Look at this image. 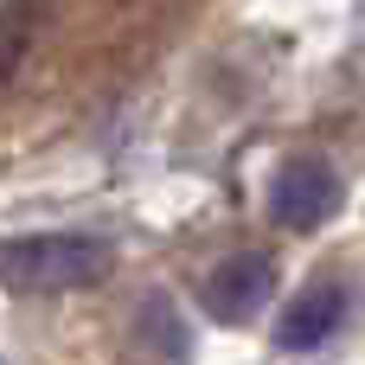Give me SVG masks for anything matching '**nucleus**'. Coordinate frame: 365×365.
<instances>
[{
	"mask_svg": "<svg viewBox=\"0 0 365 365\" xmlns=\"http://www.w3.org/2000/svg\"><path fill=\"white\" fill-rule=\"evenodd\" d=\"M199 295H205V314H212V321H231V327H237V321H250V314L276 295V263H269L263 250H237V257H225V263L205 276Z\"/></svg>",
	"mask_w": 365,
	"mask_h": 365,
	"instance_id": "obj_3",
	"label": "nucleus"
},
{
	"mask_svg": "<svg viewBox=\"0 0 365 365\" xmlns=\"http://www.w3.org/2000/svg\"><path fill=\"white\" fill-rule=\"evenodd\" d=\"M346 289L340 282H314V289H302L289 308H282V321H276V346H289V353H314L327 334H340V321H346Z\"/></svg>",
	"mask_w": 365,
	"mask_h": 365,
	"instance_id": "obj_4",
	"label": "nucleus"
},
{
	"mask_svg": "<svg viewBox=\"0 0 365 365\" xmlns=\"http://www.w3.org/2000/svg\"><path fill=\"white\" fill-rule=\"evenodd\" d=\"M141 321L154 327V353L186 359V327H180V314H167V302H148V308H141Z\"/></svg>",
	"mask_w": 365,
	"mask_h": 365,
	"instance_id": "obj_5",
	"label": "nucleus"
},
{
	"mask_svg": "<svg viewBox=\"0 0 365 365\" xmlns=\"http://www.w3.org/2000/svg\"><path fill=\"white\" fill-rule=\"evenodd\" d=\"M334 205H340V180H334L327 160H314V154L282 160L276 186H269V218L282 231H314V225L334 218Z\"/></svg>",
	"mask_w": 365,
	"mask_h": 365,
	"instance_id": "obj_2",
	"label": "nucleus"
},
{
	"mask_svg": "<svg viewBox=\"0 0 365 365\" xmlns=\"http://www.w3.org/2000/svg\"><path fill=\"white\" fill-rule=\"evenodd\" d=\"M115 269L109 237L90 231H51V237H19L0 244V282L26 295H58V289H90Z\"/></svg>",
	"mask_w": 365,
	"mask_h": 365,
	"instance_id": "obj_1",
	"label": "nucleus"
}]
</instances>
